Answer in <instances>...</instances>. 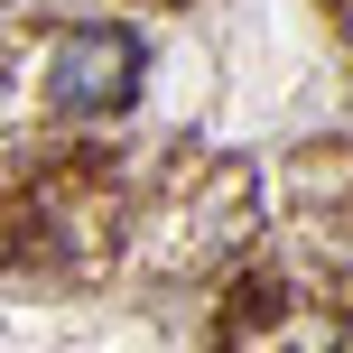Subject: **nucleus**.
<instances>
[{
  "label": "nucleus",
  "mask_w": 353,
  "mask_h": 353,
  "mask_svg": "<svg viewBox=\"0 0 353 353\" xmlns=\"http://www.w3.org/2000/svg\"><path fill=\"white\" fill-rule=\"evenodd\" d=\"M47 93L65 112H121L140 93V37L130 28H65L47 56Z\"/></svg>",
  "instance_id": "f257e3e1"
}]
</instances>
